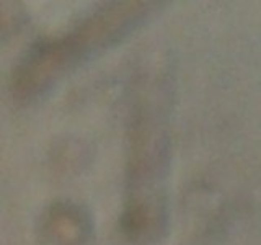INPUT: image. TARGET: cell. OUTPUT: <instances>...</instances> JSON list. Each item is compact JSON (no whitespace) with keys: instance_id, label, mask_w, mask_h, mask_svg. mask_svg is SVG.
Masks as SVG:
<instances>
[{"instance_id":"obj_1","label":"cell","mask_w":261,"mask_h":245,"mask_svg":"<svg viewBox=\"0 0 261 245\" xmlns=\"http://www.w3.org/2000/svg\"><path fill=\"white\" fill-rule=\"evenodd\" d=\"M149 4H113L61 38L38 43L16 69L15 87L24 95L41 92L90 54L126 36L142 21Z\"/></svg>"},{"instance_id":"obj_2","label":"cell","mask_w":261,"mask_h":245,"mask_svg":"<svg viewBox=\"0 0 261 245\" xmlns=\"http://www.w3.org/2000/svg\"><path fill=\"white\" fill-rule=\"evenodd\" d=\"M43 231L47 240L54 245H80L87 239L90 224L79 208L59 204L49 211Z\"/></svg>"}]
</instances>
